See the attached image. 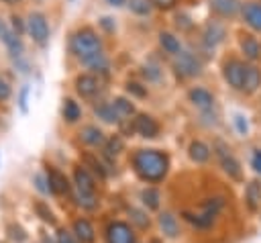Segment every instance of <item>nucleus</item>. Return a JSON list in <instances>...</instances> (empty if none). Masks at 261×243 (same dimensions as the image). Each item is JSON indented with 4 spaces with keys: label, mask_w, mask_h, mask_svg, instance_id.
<instances>
[{
    "label": "nucleus",
    "mask_w": 261,
    "mask_h": 243,
    "mask_svg": "<svg viewBox=\"0 0 261 243\" xmlns=\"http://www.w3.org/2000/svg\"><path fill=\"white\" fill-rule=\"evenodd\" d=\"M133 165H135L137 174L143 180L159 182V180L165 178L167 167H169V161H167V155H163L157 149H141V151L135 153Z\"/></svg>",
    "instance_id": "f257e3e1"
},
{
    "label": "nucleus",
    "mask_w": 261,
    "mask_h": 243,
    "mask_svg": "<svg viewBox=\"0 0 261 243\" xmlns=\"http://www.w3.org/2000/svg\"><path fill=\"white\" fill-rule=\"evenodd\" d=\"M71 51L80 59H86V57L96 55V53L102 51V41H100V37L92 29H80L71 37Z\"/></svg>",
    "instance_id": "f03ea898"
},
{
    "label": "nucleus",
    "mask_w": 261,
    "mask_h": 243,
    "mask_svg": "<svg viewBox=\"0 0 261 243\" xmlns=\"http://www.w3.org/2000/svg\"><path fill=\"white\" fill-rule=\"evenodd\" d=\"M73 180H75V188H77V198H80V202H82L86 208H92V206L96 204V202H94V190H96L94 178L90 176V172H88L86 167H75Z\"/></svg>",
    "instance_id": "7ed1b4c3"
},
{
    "label": "nucleus",
    "mask_w": 261,
    "mask_h": 243,
    "mask_svg": "<svg viewBox=\"0 0 261 243\" xmlns=\"http://www.w3.org/2000/svg\"><path fill=\"white\" fill-rule=\"evenodd\" d=\"M27 31L33 37V41L39 43V45H45L49 41V25H47L45 14H41V12H31L29 14Z\"/></svg>",
    "instance_id": "20e7f679"
},
{
    "label": "nucleus",
    "mask_w": 261,
    "mask_h": 243,
    "mask_svg": "<svg viewBox=\"0 0 261 243\" xmlns=\"http://www.w3.org/2000/svg\"><path fill=\"white\" fill-rule=\"evenodd\" d=\"M245 63H241L239 59H228L222 67L224 80L228 82V86H232L234 90H243V80H245Z\"/></svg>",
    "instance_id": "39448f33"
},
{
    "label": "nucleus",
    "mask_w": 261,
    "mask_h": 243,
    "mask_svg": "<svg viewBox=\"0 0 261 243\" xmlns=\"http://www.w3.org/2000/svg\"><path fill=\"white\" fill-rule=\"evenodd\" d=\"M175 69L181 76H186V78H194V76H200L202 74V63L192 53H179L177 59H175Z\"/></svg>",
    "instance_id": "423d86ee"
},
{
    "label": "nucleus",
    "mask_w": 261,
    "mask_h": 243,
    "mask_svg": "<svg viewBox=\"0 0 261 243\" xmlns=\"http://www.w3.org/2000/svg\"><path fill=\"white\" fill-rule=\"evenodd\" d=\"M214 147L218 149V157H220L222 169H224L232 180H241V165H239V161L230 155V149H228L222 141H216V145H214Z\"/></svg>",
    "instance_id": "0eeeda50"
},
{
    "label": "nucleus",
    "mask_w": 261,
    "mask_h": 243,
    "mask_svg": "<svg viewBox=\"0 0 261 243\" xmlns=\"http://www.w3.org/2000/svg\"><path fill=\"white\" fill-rule=\"evenodd\" d=\"M108 243H135V235L126 223H112L106 229Z\"/></svg>",
    "instance_id": "6e6552de"
},
{
    "label": "nucleus",
    "mask_w": 261,
    "mask_h": 243,
    "mask_svg": "<svg viewBox=\"0 0 261 243\" xmlns=\"http://www.w3.org/2000/svg\"><path fill=\"white\" fill-rule=\"evenodd\" d=\"M133 129H135L141 137H155V135L159 133V125H157L155 118L149 116V114H139V116L135 118V123H133Z\"/></svg>",
    "instance_id": "1a4fd4ad"
},
{
    "label": "nucleus",
    "mask_w": 261,
    "mask_h": 243,
    "mask_svg": "<svg viewBox=\"0 0 261 243\" xmlns=\"http://www.w3.org/2000/svg\"><path fill=\"white\" fill-rule=\"evenodd\" d=\"M98 88H100L98 78H94V76H90V74L77 76V80H75V90H77V94L84 96V98H92V96L98 92Z\"/></svg>",
    "instance_id": "9d476101"
},
{
    "label": "nucleus",
    "mask_w": 261,
    "mask_h": 243,
    "mask_svg": "<svg viewBox=\"0 0 261 243\" xmlns=\"http://www.w3.org/2000/svg\"><path fill=\"white\" fill-rule=\"evenodd\" d=\"M243 16H245V22L255 29V31H261V4L257 2H247L243 6Z\"/></svg>",
    "instance_id": "9b49d317"
},
{
    "label": "nucleus",
    "mask_w": 261,
    "mask_h": 243,
    "mask_svg": "<svg viewBox=\"0 0 261 243\" xmlns=\"http://www.w3.org/2000/svg\"><path fill=\"white\" fill-rule=\"evenodd\" d=\"M47 182H49V190L55 192V194H63V192L69 190L67 178H65L59 169H49V172H47Z\"/></svg>",
    "instance_id": "f8f14e48"
},
{
    "label": "nucleus",
    "mask_w": 261,
    "mask_h": 243,
    "mask_svg": "<svg viewBox=\"0 0 261 243\" xmlns=\"http://www.w3.org/2000/svg\"><path fill=\"white\" fill-rule=\"evenodd\" d=\"M261 86V71L255 65H247L245 67V80H243V90L247 94H253L257 88Z\"/></svg>",
    "instance_id": "ddd939ff"
},
{
    "label": "nucleus",
    "mask_w": 261,
    "mask_h": 243,
    "mask_svg": "<svg viewBox=\"0 0 261 243\" xmlns=\"http://www.w3.org/2000/svg\"><path fill=\"white\" fill-rule=\"evenodd\" d=\"M241 49H243L245 57L253 59V61L259 59V55H261V47L253 35H241Z\"/></svg>",
    "instance_id": "4468645a"
},
{
    "label": "nucleus",
    "mask_w": 261,
    "mask_h": 243,
    "mask_svg": "<svg viewBox=\"0 0 261 243\" xmlns=\"http://www.w3.org/2000/svg\"><path fill=\"white\" fill-rule=\"evenodd\" d=\"M224 35H226V31H224V27L220 22H208L206 31H204V41L214 47L224 39Z\"/></svg>",
    "instance_id": "2eb2a0df"
},
{
    "label": "nucleus",
    "mask_w": 261,
    "mask_h": 243,
    "mask_svg": "<svg viewBox=\"0 0 261 243\" xmlns=\"http://www.w3.org/2000/svg\"><path fill=\"white\" fill-rule=\"evenodd\" d=\"M190 100L200 108H210L214 104V96L204 88H192L190 90Z\"/></svg>",
    "instance_id": "dca6fc26"
},
{
    "label": "nucleus",
    "mask_w": 261,
    "mask_h": 243,
    "mask_svg": "<svg viewBox=\"0 0 261 243\" xmlns=\"http://www.w3.org/2000/svg\"><path fill=\"white\" fill-rule=\"evenodd\" d=\"M245 200L249 204L251 210H257L259 204H261V184L259 182H249L247 184V190H245Z\"/></svg>",
    "instance_id": "f3484780"
},
{
    "label": "nucleus",
    "mask_w": 261,
    "mask_h": 243,
    "mask_svg": "<svg viewBox=\"0 0 261 243\" xmlns=\"http://www.w3.org/2000/svg\"><path fill=\"white\" fill-rule=\"evenodd\" d=\"M73 233L77 235V239H82L84 243H92L94 241V229L86 218H77L73 223Z\"/></svg>",
    "instance_id": "a211bd4d"
},
{
    "label": "nucleus",
    "mask_w": 261,
    "mask_h": 243,
    "mask_svg": "<svg viewBox=\"0 0 261 243\" xmlns=\"http://www.w3.org/2000/svg\"><path fill=\"white\" fill-rule=\"evenodd\" d=\"M210 4L220 16H234L239 12V2L237 0H212Z\"/></svg>",
    "instance_id": "6ab92c4d"
},
{
    "label": "nucleus",
    "mask_w": 261,
    "mask_h": 243,
    "mask_svg": "<svg viewBox=\"0 0 261 243\" xmlns=\"http://www.w3.org/2000/svg\"><path fill=\"white\" fill-rule=\"evenodd\" d=\"M216 216H218V214H212V212H202V214L184 212V218H186L188 223H192V225L200 227V229H206V227H210V225L216 221Z\"/></svg>",
    "instance_id": "aec40b11"
},
{
    "label": "nucleus",
    "mask_w": 261,
    "mask_h": 243,
    "mask_svg": "<svg viewBox=\"0 0 261 243\" xmlns=\"http://www.w3.org/2000/svg\"><path fill=\"white\" fill-rule=\"evenodd\" d=\"M159 43H161V47H163L167 53H171V55H179V53H181V45H179L177 37H173L171 33H161V35H159Z\"/></svg>",
    "instance_id": "412c9836"
},
{
    "label": "nucleus",
    "mask_w": 261,
    "mask_h": 243,
    "mask_svg": "<svg viewBox=\"0 0 261 243\" xmlns=\"http://www.w3.org/2000/svg\"><path fill=\"white\" fill-rule=\"evenodd\" d=\"M82 141L88 143V145H100L104 141V133L98 129V127H84L82 133H80Z\"/></svg>",
    "instance_id": "4be33fe9"
},
{
    "label": "nucleus",
    "mask_w": 261,
    "mask_h": 243,
    "mask_svg": "<svg viewBox=\"0 0 261 243\" xmlns=\"http://www.w3.org/2000/svg\"><path fill=\"white\" fill-rule=\"evenodd\" d=\"M190 157H192L196 163H204V161H208V157H210V149H208V145H204L202 141H194V143L190 145Z\"/></svg>",
    "instance_id": "5701e85b"
},
{
    "label": "nucleus",
    "mask_w": 261,
    "mask_h": 243,
    "mask_svg": "<svg viewBox=\"0 0 261 243\" xmlns=\"http://www.w3.org/2000/svg\"><path fill=\"white\" fill-rule=\"evenodd\" d=\"M80 114H82V110H80L77 102H73L71 98H67V100L63 102V118H65L67 123H75V120L80 118Z\"/></svg>",
    "instance_id": "b1692460"
},
{
    "label": "nucleus",
    "mask_w": 261,
    "mask_h": 243,
    "mask_svg": "<svg viewBox=\"0 0 261 243\" xmlns=\"http://www.w3.org/2000/svg\"><path fill=\"white\" fill-rule=\"evenodd\" d=\"M94 112H96L104 123H116V120H118V114H116V110H114L112 104H98V106L94 108Z\"/></svg>",
    "instance_id": "393cba45"
},
{
    "label": "nucleus",
    "mask_w": 261,
    "mask_h": 243,
    "mask_svg": "<svg viewBox=\"0 0 261 243\" xmlns=\"http://www.w3.org/2000/svg\"><path fill=\"white\" fill-rule=\"evenodd\" d=\"M159 225H161V229H163V233L167 237H175L177 235V223H175V218L169 212H163L159 216Z\"/></svg>",
    "instance_id": "a878e982"
},
{
    "label": "nucleus",
    "mask_w": 261,
    "mask_h": 243,
    "mask_svg": "<svg viewBox=\"0 0 261 243\" xmlns=\"http://www.w3.org/2000/svg\"><path fill=\"white\" fill-rule=\"evenodd\" d=\"M4 43H6L8 51H10V55H20L22 53V41H20V37L16 33L8 31V35L4 37Z\"/></svg>",
    "instance_id": "bb28decb"
},
{
    "label": "nucleus",
    "mask_w": 261,
    "mask_h": 243,
    "mask_svg": "<svg viewBox=\"0 0 261 243\" xmlns=\"http://www.w3.org/2000/svg\"><path fill=\"white\" fill-rule=\"evenodd\" d=\"M114 110H116V114L118 116H130L133 112H135V106L130 104V100H126L124 96H118V98H114Z\"/></svg>",
    "instance_id": "cd10ccee"
},
{
    "label": "nucleus",
    "mask_w": 261,
    "mask_h": 243,
    "mask_svg": "<svg viewBox=\"0 0 261 243\" xmlns=\"http://www.w3.org/2000/svg\"><path fill=\"white\" fill-rule=\"evenodd\" d=\"M88 67H92V69H106V65H108V61H106V57H104V53L100 51V53H96V55H90V57H86V59H82Z\"/></svg>",
    "instance_id": "c85d7f7f"
},
{
    "label": "nucleus",
    "mask_w": 261,
    "mask_h": 243,
    "mask_svg": "<svg viewBox=\"0 0 261 243\" xmlns=\"http://www.w3.org/2000/svg\"><path fill=\"white\" fill-rule=\"evenodd\" d=\"M141 198H143V202L147 204V208H151V210H155V208L159 206V192H157V190H153V188L143 190Z\"/></svg>",
    "instance_id": "c756f323"
},
{
    "label": "nucleus",
    "mask_w": 261,
    "mask_h": 243,
    "mask_svg": "<svg viewBox=\"0 0 261 243\" xmlns=\"http://www.w3.org/2000/svg\"><path fill=\"white\" fill-rule=\"evenodd\" d=\"M122 147H124V143H122V139L116 137V135L106 141V153H108V155H118V153L122 151Z\"/></svg>",
    "instance_id": "7c9ffc66"
},
{
    "label": "nucleus",
    "mask_w": 261,
    "mask_h": 243,
    "mask_svg": "<svg viewBox=\"0 0 261 243\" xmlns=\"http://www.w3.org/2000/svg\"><path fill=\"white\" fill-rule=\"evenodd\" d=\"M84 163H86V165H90V167L94 169V174H98L100 178H104V176H106V169H104V165H102V163H100V161H98L94 155L86 153V155H84Z\"/></svg>",
    "instance_id": "2f4dec72"
},
{
    "label": "nucleus",
    "mask_w": 261,
    "mask_h": 243,
    "mask_svg": "<svg viewBox=\"0 0 261 243\" xmlns=\"http://www.w3.org/2000/svg\"><path fill=\"white\" fill-rule=\"evenodd\" d=\"M35 210H37V214H39L45 223H49V225L55 223V216H53V212L49 210V206H47L45 202H37V204H35Z\"/></svg>",
    "instance_id": "473e14b6"
},
{
    "label": "nucleus",
    "mask_w": 261,
    "mask_h": 243,
    "mask_svg": "<svg viewBox=\"0 0 261 243\" xmlns=\"http://www.w3.org/2000/svg\"><path fill=\"white\" fill-rule=\"evenodd\" d=\"M222 206H224V200H222V198H208V200L204 202V212L218 214Z\"/></svg>",
    "instance_id": "72a5a7b5"
},
{
    "label": "nucleus",
    "mask_w": 261,
    "mask_h": 243,
    "mask_svg": "<svg viewBox=\"0 0 261 243\" xmlns=\"http://www.w3.org/2000/svg\"><path fill=\"white\" fill-rule=\"evenodd\" d=\"M130 10L137 12V14H149L151 12V4L149 0H130Z\"/></svg>",
    "instance_id": "f704fd0d"
},
{
    "label": "nucleus",
    "mask_w": 261,
    "mask_h": 243,
    "mask_svg": "<svg viewBox=\"0 0 261 243\" xmlns=\"http://www.w3.org/2000/svg\"><path fill=\"white\" fill-rule=\"evenodd\" d=\"M8 237L14 241V243H22L27 239V233L22 231V227L18 225H8Z\"/></svg>",
    "instance_id": "c9c22d12"
},
{
    "label": "nucleus",
    "mask_w": 261,
    "mask_h": 243,
    "mask_svg": "<svg viewBox=\"0 0 261 243\" xmlns=\"http://www.w3.org/2000/svg\"><path fill=\"white\" fill-rule=\"evenodd\" d=\"M128 214H130V218H133L141 229L149 227V218H147V216H145V212H141L139 208H130V210H128Z\"/></svg>",
    "instance_id": "e433bc0d"
},
{
    "label": "nucleus",
    "mask_w": 261,
    "mask_h": 243,
    "mask_svg": "<svg viewBox=\"0 0 261 243\" xmlns=\"http://www.w3.org/2000/svg\"><path fill=\"white\" fill-rule=\"evenodd\" d=\"M234 125H237V131H239L241 135H247V131H249V125H247L245 116H241V114H234Z\"/></svg>",
    "instance_id": "4c0bfd02"
},
{
    "label": "nucleus",
    "mask_w": 261,
    "mask_h": 243,
    "mask_svg": "<svg viewBox=\"0 0 261 243\" xmlns=\"http://www.w3.org/2000/svg\"><path fill=\"white\" fill-rule=\"evenodd\" d=\"M57 241H59V243H77V241L73 239V235L67 233L65 229H59V233H57Z\"/></svg>",
    "instance_id": "58836bf2"
},
{
    "label": "nucleus",
    "mask_w": 261,
    "mask_h": 243,
    "mask_svg": "<svg viewBox=\"0 0 261 243\" xmlns=\"http://www.w3.org/2000/svg\"><path fill=\"white\" fill-rule=\"evenodd\" d=\"M10 84L4 80V78H0V100H6L8 96H10Z\"/></svg>",
    "instance_id": "ea45409f"
},
{
    "label": "nucleus",
    "mask_w": 261,
    "mask_h": 243,
    "mask_svg": "<svg viewBox=\"0 0 261 243\" xmlns=\"http://www.w3.org/2000/svg\"><path fill=\"white\" fill-rule=\"evenodd\" d=\"M143 76H145L147 80H157V78H159V69H157V67H151V65H145V67H143Z\"/></svg>",
    "instance_id": "a19ab883"
},
{
    "label": "nucleus",
    "mask_w": 261,
    "mask_h": 243,
    "mask_svg": "<svg viewBox=\"0 0 261 243\" xmlns=\"http://www.w3.org/2000/svg\"><path fill=\"white\" fill-rule=\"evenodd\" d=\"M126 88H128V92H133L135 96H141V98H143V96H147V92H145L139 84H135V82H128V84H126Z\"/></svg>",
    "instance_id": "79ce46f5"
},
{
    "label": "nucleus",
    "mask_w": 261,
    "mask_h": 243,
    "mask_svg": "<svg viewBox=\"0 0 261 243\" xmlns=\"http://www.w3.org/2000/svg\"><path fill=\"white\" fill-rule=\"evenodd\" d=\"M251 163H253L255 172H259V174H261V149H257V151L253 153V159H251Z\"/></svg>",
    "instance_id": "37998d69"
},
{
    "label": "nucleus",
    "mask_w": 261,
    "mask_h": 243,
    "mask_svg": "<svg viewBox=\"0 0 261 243\" xmlns=\"http://www.w3.org/2000/svg\"><path fill=\"white\" fill-rule=\"evenodd\" d=\"M155 6H159V8H171L173 4H175V0H151Z\"/></svg>",
    "instance_id": "c03bdc74"
},
{
    "label": "nucleus",
    "mask_w": 261,
    "mask_h": 243,
    "mask_svg": "<svg viewBox=\"0 0 261 243\" xmlns=\"http://www.w3.org/2000/svg\"><path fill=\"white\" fill-rule=\"evenodd\" d=\"M100 22H102V27H104L106 31H114V25H112V18H108V16H104V18H102Z\"/></svg>",
    "instance_id": "a18cd8bd"
},
{
    "label": "nucleus",
    "mask_w": 261,
    "mask_h": 243,
    "mask_svg": "<svg viewBox=\"0 0 261 243\" xmlns=\"http://www.w3.org/2000/svg\"><path fill=\"white\" fill-rule=\"evenodd\" d=\"M27 94H29V88H22V92H20V108L22 110H27Z\"/></svg>",
    "instance_id": "49530a36"
},
{
    "label": "nucleus",
    "mask_w": 261,
    "mask_h": 243,
    "mask_svg": "<svg viewBox=\"0 0 261 243\" xmlns=\"http://www.w3.org/2000/svg\"><path fill=\"white\" fill-rule=\"evenodd\" d=\"M12 27H14V31H16V35L22 31V22H20V18L18 16H12Z\"/></svg>",
    "instance_id": "de8ad7c7"
},
{
    "label": "nucleus",
    "mask_w": 261,
    "mask_h": 243,
    "mask_svg": "<svg viewBox=\"0 0 261 243\" xmlns=\"http://www.w3.org/2000/svg\"><path fill=\"white\" fill-rule=\"evenodd\" d=\"M35 182H37V188H39L41 192H47V190H49V188L43 184V178H41V176H35Z\"/></svg>",
    "instance_id": "09e8293b"
},
{
    "label": "nucleus",
    "mask_w": 261,
    "mask_h": 243,
    "mask_svg": "<svg viewBox=\"0 0 261 243\" xmlns=\"http://www.w3.org/2000/svg\"><path fill=\"white\" fill-rule=\"evenodd\" d=\"M8 31H10V29H8V27L4 25V20L0 18V39H2V41H4V37L8 35Z\"/></svg>",
    "instance_id": "8fccbe9b"
},
{
    "label": "nucleus",
    "mask_w": 261,
    "mask_h": 243,
    "mask_svg": "<svg viewBox=\"0 0 261 243\" xmlns=\"http://www.w3.org/2000/svg\"><path fill=\"white\" fill-rule=\"evenodd\" d=\"M108 4H112V6H122L124 4V0H106Z\"/></svg>",
    "instance_id": "3c124183"
},
{
    "label": "nucleus",
    "mask_w": 261,
    "mask_h": 243,
    "mask_svg": "<svg viewBox=\"0 0 261 243\" xmlns=\"http://www.w3.org/2000/svg\"><path fill=\"white\" fill-rule=\"evenodd\" d=\"M2 2H6V4H16V2H20V0H2Z\"/></svg>",
    "instance_id": "603ef678"
},
{
    "label": "nucleus",
    "mask_w": 261,
    "mask_h": 243,
    "mask_svg": "<svg viewBox=\"0 0 261 243\" xmlns=\"http://www.w3.org/2000/svg\"><path fill=\"white\" fill-rule=\"evenodd\" d=\"M43 241H45V243H53V241H51V239H49L47 235H43Z\"/></svg>",
    "instance_id": "864d4df0"
},
{
    "label": "nucleus",
    "mask_w": 261,
    "mask_h": 243,
    "mask_svg": "<svg viewBox=\"0 0 261 243\" xmlns=\"http://www.w3.org/2000/svg\"><path fill=\"white\" fill-rule=\"evenodd\" d=\"M153 243H159V241H157V239H155V241H153Z\"/></svg>",
    "instance_id": "5fc2aeb1"
}]
</instances>
